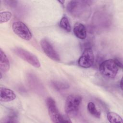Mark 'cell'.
I'll return each mask as SVG.
<instances>
[{
  "instance_id": "cell-4",
  "label": "cell",
  "mask_w": 123,
  "mask_h": 123,
  "mask_svg": "<svg viewBox=\"0 0 123 123\" xmlns=\"http://www.w3.org/2000/svg\"><path fill=\"white\" fill-rule=\"evenodd\" d=\"M46 104L49 116L53 123H69L71 121L68 118H65L60 113L56 106L55 100L49 97L46 100Z\"/></svg>"
},
{
  "instance_id": "cell-10",
  "label": "cell",
  "mask_w": 123,
  "mask_h": 123,
  "mask_svg": "<svg viewBox=\"0 0 123 123\" xmlns=\"http://www.w3.org/2000/svg\"><path fill=\"white\" fill-rule=\"evenodd\" d=\"M73 32L74 35L80 39H85L87 36L85 26L80 23H76L74 25Z\"/></svg>"
},
{
  "instance_id": "cell-12",
  "label": "cell",
  "mask_w": 123,
  "mask_h": 123,
  "mask_svg": "<svg viewBox=\"0 0 123 123\" xmlns=\"http://www.w3.org/2000/svg\"><path fill=\"white\" fill-rule=\"evenodd\" d=\"M107 119L111 123L123 122L122 118L119 114L114 112H109L108 113Z\"/></svg>"
},
{
  "instance_id": "cell-16",
  "label": "cell",
  "mask_w": 123,
  "mask_h": 123,
  "mask_svg": "<svg viewBox=\"0 0 123 123\" xmlns=\"http://www.w3.org/2000/svg\"><path fill=\"white\" fill-rule=\"evenodd\" d=\"M53 86L58 89H64L66 88V85L59 82H53Z\"/></svg>"
},
{
  "instance_id": "cell-3",
  "label": "cell",
  "mask_w": 123,
  "mask_h": 123,
  "mask_svg": "<svg viewBox=\"0 0 123 123\" xmlns=\"http://www.w3.org/2000/svg\"><path fill=\"white\" fill-rule=\"evenodd\" d=\"M119 68L115 59H110L103 61L100 64L99 69L103 76L108 78H113L116 76Z\"/></svg>"
},
{
  "instance_id": "cell-11",
  "label": "cell",
  "mask_w": 123,
  "mask_h": 123,
  "mask_svg": "<svg viewBox=\"0 0 123 123\" xmlns=\"http://www.w3.org/2000/svg\"><path fill=\"white\" fill-rule=\"evenodd\" d=\"M9 59L1 49H0V72L6 73L10 69Z\"/></svg>"
},
{
  "instance_id": "cell-6",
  "label": "cell",
  "mask_w": 123,
  "mask_h": 123,
  "mask_svg": "<svg viewBox=\"0 0 123 123\" xmlns=\"http://www.w3.org/2000/svg\"><path fill=\"white\" fill-rule=\"evenodd\" d=\"M12 29L16 35L24 40L28 41L32 37V33L27 26L21 21L14 22L12 25Z\"/></svg>"
},
{
  "instance_id": "cell-8",
  "label": "cell",
  "mask_w": 123,
  "mask_h": 123,
  "mask_svg": "<svg viewBox=\"0 0 123 123\" xmlns=\"http://www.w3.org/2000/svg\"><path fill=\"white\" fill-rule=\"evenodd\" d=\"M40 45L44 52L48 57L56 62L60 61L59 54L48 40L46 39H42L40 41Z\"/></svg>"
},
{
  "instance_id": "cell-14",
  "label": "cell",
  "mask_w": 123,
  "mask_h": 123,
  "mask_svg": "<svg viewBox=\"0 0 123 123\" xmlns=\"http://www.w3.org/2000/svg\"><path fill=\"white\" fill-rule=\"evenodd\" d=\"M60 26L61 28L68 32H70L71 31V26L68 19L66 16H63L60 22Z\"/></svg>"
},
{
  "instance_id": "cell-13",
  "label": "cell",
  "mask_w": 123,
  "mask_h": 123,
  "mask_svg": "<svg viewBox=\"0 0 123 123\" xmlns=\"http://www.w3.org/2000/svg\"><path fill=\"white\" fill-rule=\"evenodd\" d=\"M87 108L88 111L92 115L97 118L100 117V112L96 109L95 105L93 102H89L87 104Z\"/></svg>"
},
{
  "instance_id": "cell-17",
  "label": "cell",
  "mask_w": 123,
  "mask_h": 123,
  "mask_svg": "<svg viewBox=\"0 0 123 123\" xmlns=\"http://www.w3.org/2000/svg\"><path fill=\"white\" fill-rule=\"evenodd\" d=\"M16 119L13 116H8L6 119V121H4L5 123H15L17 122V121L15 120Z\"/></svg>"
},
{
  "instance_id": "cell-18",
  "label": "cell",
  "mask_w": 123,
  "mask_h": 123,
  "mask_svg": "<svg viewBox=\"0 0 123 123\" xmlns=\"http://www.w3.org/2000/svg\"><path fill=\"white\" fill-rule=\"evenodd\" d=\"M120 86L121 89L122 90V89H123V87H122V79H121V80H120Z\"/></svg>"
},
{
  "instance_id": "cell-7",
  "label": "cell",
  "mask_w": 123,
  "mask_h": 123,
  "mask_svg": "<svg viewBox=\"0 0 123 123\" xmlns=\"http://www.w3.org/2000/svg\"><path fill=\"white\" fill-rule=\"evenodd\" d=\"M94 62V55L90 48H86L78 60V65L83 68H88L91 67Z\"/></svg>"
},
{
  "instance_id": "cell-2",
  "label": "cell",
  "mask_w": 123,
  "mask_h": 123,
  "mask_svg": "<svg viewBox=\"0 0 123 123\" xmlns=\"http://www.w3.org/2000/svg\"><path fill=\"white\" fill-rule=\"evenodd\" d=\"M82 101V98L78 95H71L66 98L65 102L64 110L68 117H73L78 112Z\"/></svg>"
},
{
  "instance_id": "cell-1",
  "label": "cell",
  "mask_w": 123,
  "mask_h": 123,
  "mask_svg": "<svg viewBox=\"0 0 123 123\" xmlns=\"http://www.w3.org/2000/svg\"><path fill=\"white\" fill-rule=\"evenodd\" d=\"M90 2L86 0H71L67 4V10L74 17L85 20L88 18L90 14Z\"/></svg>"
},
{
  "instance_id": "cell-9",
  "label": "cell",
  "mask_w": 123,
  "mask_h": 123,
  "mask_svg": "<svg viewBox=\"0 0 123 123\" xmlns=\"http://www.w3.org/2000/svg\"><path fill=\"white\" fill-rule=\"evenodd\" d=\"M16 97V94L12 89L6 87H0V100L1 102L11 101L15 99Z\"/></svg>"
},
{
  "instance_id": "cell-5",
  "label": "cell",
  "mask_w": 123,
  "mask_h": 123,
  "mask_svg": "<svg viewBox=\"0 0 123 123\" xmlns=\"http://www.w3.org/2000/svg\"><path fill=\"white\" fill-rule=\"evenodd\" d=\"M13 51L17 56L33 67L36 68L40 67V63L37 57L30 52L19 47L15 48Z\"/></svg>"
},
{
  "instance_id": "cell-15",
  "label": "cell",
  "mask_w": 123,
  "mask_h": 123,
  "mask_svg": "<svg viewBox=\"0 0 123 123\" xmlns=\"http://www.w3.org/2000/svg\"><path fill=\"white\" fill-rule=\"evenodd\" d=\"M12 17V13L8 11L2 12L0 13V22L1 24L9 21Z\"/></svg>"
}]
</instances>
